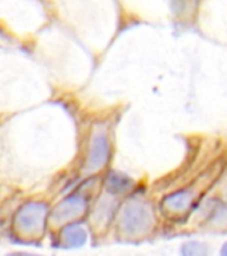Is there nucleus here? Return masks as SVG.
<instances>
[{
	"label": "nucleus",
	"mask_w": 227,
	"mask_h": 256,
	"mask_svg": "<svg viewBox=\"0 0 227 256\" xmlns=\"http://www.w3.org/2000/svg\"><path fill=\"white\" fill-rule=\"evenodd\" d=\"M48 207L44 203L31 202L24 204L15 214L12 224L18 236L23 238H39L46 230Z\"/></svg>",
	"instance_id": "nucleus-1"
},
{
	"label": "nucleus",
	"mask_w": 227,
	"mask_h": 256,
	"mask_svg": "<svg viewBox=\"0 0 227 256\" xmlns=\"http://www.w3.org/2000/svg\"><path fill=\"white\" fill-rule=\"evenodd\" d=\"M87 208V200L84 199L83 195L75 194V195L67 196L62 200L52 211V220L58 224H68L71 220L83 215V212Z\"/></svg>",
	"instance_id": "nucleus-4"
},
{
	"label": "nucleus",
	"mask_w": 227,
	"mask_h": 256,
	"mask_svg": "<svg viewBox=\"0 0 227 256\" xmlns=\"http://www.w3.org/2000/svg\"><path fill=\"white\" fill-rule=\"evenodd\" d=\"M196 196L191 188H184L178 192H174L171 195L164 198L162 207L166 212L172 215H180L191 207L192 203L195 202Z\"/></svg>",
	"instance_id": "nucleus-6"
},
{
	"label": "nucleus",
	"mask_w": 227,
	"mask_h": 256,
	"mask_svg": "<svg viewBox=\"0 0 227 256\" xmlns=\"http://www.w3.org/2000/svg\"><path fill=\"white\" fill-rule=\"evenodd\" d=\"M210 250L202 242H187L180 248V255L182 256H208Z\"/></svg>",
	"instance_id": "nucleus-8"
},
{
	"label": "nucleus",
	"mask_w": 227,
	"mask_h": 256,
	"mask_svg": "<svg viewBox=\"0 0 227 256\" xmlns=\"http://www.w3.org/2000/svg\"><path fill=\"white\" fill-rule=\"evenodd\" d=\"M220 256H227V243H224V246L220 250Z\"/></svg>",
	"instance_id": "nucleus-10"
},
{
	"label": "nucleus",
	"mask_w": 227,
	"mask_h": 256,
	"mask_svg": "<svg viewBox=\"0 0 227 256\" xmlns=\"http://www.w3.org/2000/svg\"><path fill=\"white\" fill-rule=\"evenodd\" d=\"M6 256H44V255H39V254H32V252H27V251H14L7 254Z\"/></svg>",
	"instance_id": "nucleus-9"
},
{
	"label": "nucleus",
	"mask_w": 227,
	"mask_h": 256,
	"mask_svg": "<svg viewBox=\"0 0 227 256\" xmlns=\"http://www.w3.org/2000/svg\"><path fill=\"white\" fill-rule=\"evenodd\" d=\"M154 224L151 207L142 202H131L119 215V230L122 235L138 238L146 235Z\"/></svg>",
	"instance_id": "nucleus-2"
},
{
	"label": "nucleus",
	"mask_w": 227,
	"mask_h": 256,
	"mask_svg": "<svg viewBox=\"0 0 227 256\" xmlns=\"http://www.w3.org/2000/svg\"><path fill=\"white\" fill-rule=\"evenodd\" d=\"M108 155H110V144H108L107 134L104 130H96L91 136V142L88 147L86 170H88V172H94L103 168L107 163Z\"/></svg>",
	"instance_id": "nucleus-3"
},
{
	"label": "nucleus",
	"mask_w": 227,
	"mask_h": 256,
	"mask_svg": "<svg viewBox=\"0 0 227 256\" xmlns=\"http://www.w3.org/2000/svg\"><path fill=\"white\" fill-rule=\"evenodd\" d=\"M131 179L127 178L124 174H120V172H110L107 175V179H106L107 191L110 194H114V195L126 194V191H128L131 187Z\"/></svg>",
	"instance_id": "nucleus-7"
},
{
	"label": "nucleus",
	"mask_w": 227,
	"mask_h": 256,
	"mask_svg": "<svg viewBox=\"0 0 227 256\" xmlns=\"http://www.w3.org/2000/svg\"><path fill=\"white\" fill-rule=\"evenodd\" d=\"M88 243V231L82 223L64 224L58 236V247L62 250H80Z\"/></svg>",
	"instance_id": "nucleus-5"
}]
</instances>
